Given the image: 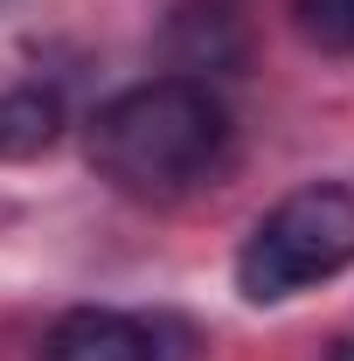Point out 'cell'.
Listing matches in <instances>:
<instances>
[{
	"label": "cell",
	"mask_w": 354,
	"mask_h": 361,
	"mask_svg": "<svg viewBox=\"0 0 354 361\" xmlns=\"http://www.w3.org/2000/svg\"><path fill=\"white\" fill-rule=\"evenodd\" d=\"M229 160V104L209 77H146L97 104L90 118V167L118 195L174 202Z\"/></svg>",
	"instance_id": "obj_1"
},
{
	"label": "cell",
	"mask_w": 354,
	"mask_h": 361,
	"mask_svg": "<svg viewBox=\"0 0 354 361\" xmlns=\"http://www.w3.org/2000/svg\"><path fill=\"white\" fill-rule=\"evenodd\" d=\"M354 264V188L348 180H312L292 188L278 209L257 216V229L236 250V292L250 306L299 299L312 285L341 278Z\"/></svg>",
	"instance_id": "obj_2"
},
{
	"label": "cell",
	"mask_w": 354,
	"mask_h": 361,
	"mask_svg": "<svg viewBox=\"0 0 354 361\" xmlns=\"http://www.w3.org/2000/svg\"><path fill=\"white\" fill-rule=\"evenodd\" d=\"M42 361H188V326L174 319L77 306L42 334Z\"/></svg>",
	"instance_id": "obj_3"
},
{
	"label": "cell",
	"mask_w": 354,
	"mask_h": 361,
	"mask_svg": "<svg viewBox=\"0 0 354 361\" xmlns=\"http://www.w3.org/2000/svg\"><path fill=\"white\" fill-rule=\"evenodd\" d=\"M63 139V97L49 84L0 90V160H42Z\"/></svg>",
	"instance_id": "obj_4"
},
{
	"label": "cell",
	"mask_w": 354,
	"mask_h": 361,
	"mask_svg": "<svg viewBox=\"0 0 354 361\" xmlns=\"http://www.w3.org/2000/svg\"><path fill=\"white\" fill-rule=\"evenodd\" d=\"M292 28L319 56H354V0H292Z\"/></svg>",
	"instance_id": "obj_5"
},
{
	"label": "cell",
	"mask_w": 354,
	"mask_h": 361,
	"mask_svg": "<svg viewBox=\"0 0 354 361\" xmlns=\"http://www.w3.org/2000/svg\"><path fill=\"white\" fill-rule=\"evenodd\" d=\"M334 361H354V334H348V341H341V348H334Z\"/></svg>",
	"instance_id": "obj_6"
}]
</instances>
